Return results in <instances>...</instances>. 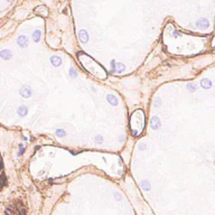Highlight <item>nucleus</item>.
I'll return each instance as SVG.
<instances>
[{
    "instance_id": "1",
    "label": "nucleus",
    "mask_w": 215,
    "mask_h": 215,
    "mask_svg": "<svg viewBox=\"0 0 215 215\" xmlns=\"http://www.w3.org/2000/svg\"><path fill=\"white\" fill-rule=\"evenodd\" d=\"M20 95L23 96L24 99H29V98L33 95L32 87L28 86V85H24V86L20 89Z\"/></svg>"
},
{
    "instance_id": "2",
    "label": "nucleus",
    "mask_w": 215,
    "mask_h": 215,
    "mask_svg": "<svg viewBox=\"0 0 215 215\" xmlns=\"http://www.w3.org/2000/svg\"><path fill=\"white\" fill-rule=\"evenodd\" d=\"M150 125H151V128L154 129V130H157V129L160 127L159 118H157V116H152L151 120H150Z\"/></svg>"
},
{
    "instance_id": "3",
    "label": "nucleus",
    "mask_w": 215,
    "mask_h": 215,
    "mask_svg": "<svg viewBox=\"0 0 215 215\" xmlns=\"http://www.w3.org/2000/svg\"><path fill=\"white\" fill-rule=\"evenodd\" d=\"M17 43L20 47L25 48V47H27V45H28V38H27L26 36H19L17 39Z\"/></svg>"
},
{
    "instance_id": "4",
    "label": "nucleus",
    "mask_w": 215,
    "mask_h": 215,
    "mask_svg": "<svg viewBox=\"0 0 215 215\" xmlns=\"http://www.w3.org/2000/svg\"><path fill=\"white\" fill-rule=\"evenodd\" d=\"M0 57L2 58V59H5V61H8V59H10L12 57V54L9 50H3L0 52Z\"/></svg>"
},
{
    "instance_id": "5",
    "label": "nucleus",
    "mask_w": 215,
    "mask_h": 215,
    "mask_svg": "<svg viewBox=\"0 0 215 215\" xmlns=\"http://www.w3.org/2000/svg\"><path fill=\"white\" fill-rule=\"evenodd\" d=\"M50 63H52L54 66L57 67L62 64V58L58 57V56H52V57H50Z\"/></svg>"
},
{
    "instance_id": "6",
    "label": "nucleus",
    "mask_w": 215,
    "mask_h": 215,
    "mask_svg": "<svg viewBox=\"0 0 215 215\" xmlns=\"http://www.w3.org/2000/svg\"><path fill=\"white\" fill-rule=\"evenodd\" d=\"M79 38H80V41H81V43H86L87 39H89L87 33L85 32V30H81L79 34Z\"/></svg>"
},
{
    "instance_id": "7",
    "label": "nucleus",
    "mask_w": 215,
    "mask_h": 215,
    "mask_svg": "<svg viewBox=\"0 0 215 215\" xmlns=\"http://www.w3.org/2000/svg\"><path fill=\"white\" fill-rule=\"evenodd\" d=\"M201 85L203 89H211V87H212V82L209 81V80L204 79L201 81Z\"/></svg>"
},
{
    "instance_id": "8",
    "label": "nucleus",
    "mask_w": 215,
    "mask_h": 215,
    "mask_svg": "<svg viewBox=\"0 0 215 215\" xmlns=\"http://www.w3.org/2000/svg\"><path fill=\"white\" fill-rule=\"evenodd\" d=\"M108 101L110 102V104L111 105H116L118 104V100H116V98L113 95V94H108Z\"/></svg>"
},
{
    "instance_id": "9",
    "label": "nucleus",
    "mask_w": 215,
    "mask_h": 215,
    "mask_svg": "<svg viewBox=\"0 0 215 215\" xmlns=\"http://www.w3.org/2000/svg\"><path fill=\"white\" fill-rule=\"evenodd\" d=\"M41 30H36V32L33 33V39H34V41L38 43V41H41Z\"/></svg>"
},
{
    "instance_id": "10",
    "label": "nucleus",
    "mask_w": 215,
    "mask_h": 215,
    "mask_svg": "<svg viewBox=\"0 0 215 215\" xmlns=\"http://www.w3.org/2000/svg\"><path fill=\"white\" fill-rule=\"evenodd\" d=\"M124 70H125V66L122 63H116V72L122 73Z\"/></svg>"
},
{
    "instance_id": "11",
    "label": "nucleus",
    "mask_w": 215,
    "mask_h": 215,
    "mask_svg": "<svg viewBox=\"0 0 215 215\" xmlns=\"http://www.w3.org/2000/svg\"><path fill=\"white\" fill-rule=\"evenodd\" d=\"M27 108L26 107H20V108H18V114H19V116H25L27 114Z\"/></svg>"
},
{
    "instance_id": "12",
    "label": "nucleus",
    "mask_w": 215,
    "mask_h": 215,
    "mask_svg": "<svg viewBox=\"0 0 215 215\" xmlns=\"http://www.w3.org/2000/svg\"><path fill=\"white\" fill-rule=\"evenodd\" d=\"M197 26H199L201 28H205V27L208 26V21L205 20V19H199L197 21Z\"/></svg>"
},
{
    "instance_id": "13",
    "label": "nucleus",
    "mask_w": 215,
    "mask_h": 215,
    "mask_svg": "<svg viewBox=\"0 0 215 215\" xmlns=\"http://www.w3.org/2000/svg\"><path fill=\"white\" fill-rule=\"evenodd\" d=\"M141 187H142V189H145V190H149V189L151 188L150 183H149L148 180H143L142 183H141Z\"/></svg>"
},
{
    "instance_id": "14",
    "label": "nucleus",
    "mask_w": 215,
    "mask_h": 215,
    "mask_svg": "<svg viewBox=\"0 0 215 215\" xmlns=\"http://www.w3.org/2000/svg\"><path fill=\"white\" fill-rule=\"evenodd\" d=\"M56 134H57L58 137H65L66 136V132H65L63 129H57V130H56Z\"/></svg>"
},
{
    "instance_id": "15",
    "label": "nucleus",
    "mask_w": 215,
    "mask_h": 215,
    "mask_svg": "<svg viewBox=\"0 0 215 215\" xmlns=\"http://www.w3.org/2000/svg\"><path fill=\"white\" fill-rule=\"evenodd\" d=\"M70 76L71 77H76L77 76V73H76V71L74 68H70Z\"/></svg>"
},
{
    "instance_id": "16",
    "label": "nucleus",
    "mask_w": 215,
    "mask_h": 215,
    "mask_svg": "<svg viewBox=\"0 0 215 215\" xmlns=\"http://www.w3.org/2000/svg\"><path fill=\"white\" fill-rule=\"evenodd\" d=\"M94 140H95L96 143H102L103 142V138H102V136H96L95 138H94Z\"/></svg>"
},
{
    "instance_id": "17",
    "label": "nucleus",
    "mask_w": 215,
    "mask_h": 215,
    "mask_svg": "<svg viewBox=\"0 0 215 215\" xmlns=\"http://www.w3.org/2000/svg\"><path fill=\"white\" fill-rule=\"evenodd\" d=\"M187 89H188L190 92H194V91L196 90V86H195L194 84H192V83H189V84L187 85Z\"/></svg>"
},
{
    "instance_id": "18",
    "label": "nucleus",
    "mask_w": 215,
    "mask_h": 215,
    "mask_svg": "<svg viewBox=\"0 0 215 215\" xmlns=\"http://www.w3.org/2000/svg\"><path fill=\"white\" fill-rule=\"evenodd\" d=\"M111 72L112 73L116 72V62L114 61H111Z\"/></svg>"
},
{
    "instance_id": "19",
    "label": "nucleus",
    "mask_w": 215,
    "mask_h": 215,
    "mask_svg": "<svg viewBox=\"0 0 215 215\" xmlns=\"http://www.w3.org/2000/svg\"><path fill=\"white\" fill-rule=\"evenodd\" d=\"M154 104H155V107H156V108H158L160 104H161V102H160V100H159V99H157V100H156V101H155V103H154Z\"/></svg>"
},
{
    "instance_id": "20",
    "label": "nucleus",
    "mask_w": 215,
    "mask_h": 215,
    "mask_svg": "<svg viewBox=\"0 0 215 215\" xmlns=\"http://www.w3.org/2000/svg\"><path fill=\"white\" fill-rule=\"evenodd\" d=\"M114 196H116V198L118 199V201H120V199H121V195H120V194H116V193H114Z\"/></svg>"
},
{
    "instance_id": "21",
    "label": "nucleus",
    "mask_w": 215,
    "mask_h": 215,
    "mask_svg": "<svg viewBox=\"0 0 215 215\" xmlns=\"http://www.w3.org/2000/svg\"><path fill=\"white\" fill-rule=\"evenodd\" d=\"M139 149H140V150H145V149H146V145H140L139 146Z\"/></svg>"
},
{
    "instance_id": "22",
    "label": "nucleus",
    "mask_w": 215,
    "mask_h": 215,
    "mask_svg": "<svg viewBox=\"0 0 215 215\" xmlns=\"http://www.w3.org/2000/svg\"><path fill=\"white\" fill-rule=\"evenodd\" d=\"M8 1H9V0H8Z\"/></svg>"
}]
</instances>
